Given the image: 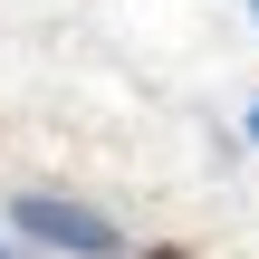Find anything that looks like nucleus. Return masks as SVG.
Listing matches in <instances>:
<instances>
[{"mask_svg": "<svg viewBox=\"0 0 259 259\" xmlns=\"http://www.w3.org/2000/svg\"><path fill=\"white\" fill-rule=\"evenodd\" d=\"M0 231L38 259H125V221L96 211L87 192H58V183H19L0 202Z\"/></svg>", "mask_w": 259, "mask_h": 259, "instance_id": "nucleus-1", "label": "nucleus"}, {"mask_svg": "<svg viewBox=\"0 0 259 259\" xmlns=\"http://www.w3.org/2000/svg\"><path fill=\"white\" fill-rule=\"evenodd\" d=\"M240 135H250V154H259V96H250V115H240Z\"/></svg>", "mask_w": 259, "mask_h": 259, "instance_id": "nucleus-2", "label": "nucleus"}, {"mask_svg": "<svg viewBox=\"0 0 259 259\" xmlns=\"http://www.w3.org/2000/svg\"><path fill=\"white\" fill-rule=\"evenodd\" d=\"M0 259H19V240H10V231H0Z\"/></svg>", "mask_w": 259, "mask_h": 259, "instance_id": "nucleus-3", "label": "nucleus"}, {"mask_svg": "<svg viewBox=\"0 0 259 259\" xmlns=\"http://www.w3.org/2000/svg\"><path fill=\"white\" fill-rule=\"evenodd\" d=\"M240 10H250V29H259V0H240Z\"/></svg>", "mask_w": 259, "mask_h": 259, "instance_id": "nucleus-4", "label": "nucleus"}]
</instances>
